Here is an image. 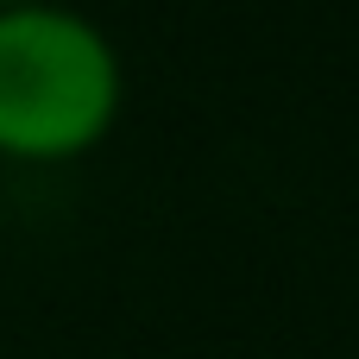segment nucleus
Wrapping results in <instances>:
<instances>
[{
	"instance_id": "f257e3e1",
	"label": "nucleus",
	"mask_w": 359,
	"mask_h": 359,
	"mask_svg": "<svg viewBox=\"0 0 359 359\" xmlns=\"http://www.w3.org/2000/svg\"><path fill=\"white\" fill-rule=\"evenodd\" d=\"M126 120V57L114 32L69 6L38 0L0 13V164L63 170L95 158Z\"/></svg>"
},
{
	"instance_id": "f03ea898",
	"label": "nucleus",
	"mask_w": 359,
	"mask_h": 359,
	"mask_svg": "<svg viewBox=\"0 0 359 359\" xmlns=\"http://www.w3.org/2000/svg\"><path fill=\"white\" fill-rule=\"evenodd\" d=\"M13 6H38V0H0V13H13Z\"/></svg>"
}]
</instances>
